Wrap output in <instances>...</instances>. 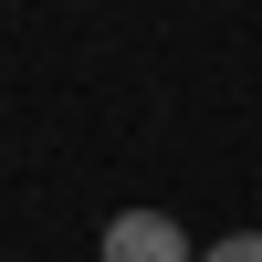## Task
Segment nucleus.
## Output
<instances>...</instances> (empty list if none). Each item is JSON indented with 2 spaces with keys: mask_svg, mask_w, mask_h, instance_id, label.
I'll return each instance as SVG.
<instances>
[{
  "mask_svg": "<svg viewBox=\"0 0 262 262\" xmlns=\"http://www.w3.org/2000/svg\"><path fill=\"white\" fill-rule=\"evenodd\" d=\"M105 262H200V242H189L168 210H116V221H105Z\"/></svg>",
  "mask_w": 262,
  "mask_h": 262,
  "instance_id": "obj_1",
  "label": "nucleus"
},
{
  "mask_svg": "<svg viewBox=\"0 0 262 262\" xmlns=\"http://www.w3.org/2000/svg\"><path fill=\"white\" fill-rule=\"evenodd\" d=\"M200 262H262V231H221V242H210Z\"/></svg>",
  "mask_w": 262,
  "mask_h": 262,
  "instance_id": "obj_2",
  "label": "nucleus"
}]
</instances>
